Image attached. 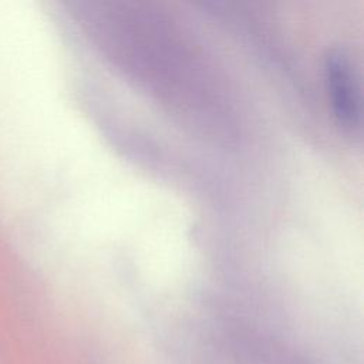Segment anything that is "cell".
<instances>
[{"instance_id":"obj_1","label":"cell","mask_w":364,"mask_h":364,"mask_svg":"<svg viewBox=\"0 0 364 364\" xmlns=\"http://www.w3.org/2000/svg\"><path fill=\"white\" fill-rule=\"evenodd\" d=\"M324 71L334 115L341 125L355 127L360 119V97L348 55L341 50L328 51Z\"/></svg>"}]
</instances>
